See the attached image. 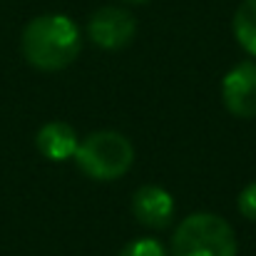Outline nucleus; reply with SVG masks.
Segmentation results:
<instances>
[{"instance_id":"1a4fd4ad","label":"nucleus","mask_w":256,"mask_h":256,"mask_svg":"<svg viewBox=\"0 0 256 256\" xmlns=\"http://www.w3.org/2000/svg\"><path fill=\"white\" fill-rule=\"evenodd\" d=\"M120 256H167V254H164V246L157 239H134L120 252Z\"/></svg>"},{"instance_id":"9b49d317","label":"nucleus","mask_w":256,"mask_h":256,"mask_svg":"<svg viewBox=\"0 0 256 256\" xmlns=\"http://www.w3.org/2000/svg\"><path fill=\"white\" fill-rule=\"evenodd\" d=\"M124 2H147V0H124Z\"/></svg>"},{"instance_id":"0eeeda50","label":"nucleus","mask_w":256,"mask_h":256,"mask_svg":"<svg viewBox=\"0 0 256 256\" xmlns=\"http://www.w3.org/2000/svg\"><path fill=\"white\" fill-rule=\"evenodd\" d=\"M35 144H38V150L45 160L65 162V160L75 157L80 140H78V132L68 122H48L45 127H40Z\"/></svg>"},{"instance_id":"6e6552de","label":"nucleus","mask_w":256,"mask_h":256,"mask_svg":"<svg viewBox=\"0 0 256 256\" xmlns=\"http://www.w3.org/2000/svg\"><path fill=\"white\" fill-rule=\"evenodd\" d=\"M234 35L239 45L256 58V0H244L234 15Z\"/></svg>"},{"instance_id":"9d476101","label":"nucleus","mask_w":256,"mask_h":256,"mask_svg":"<svg viewBox=\"0 0 256 256\" xmlns=\"http://www.w3.org/2000/svg\"><path fill=\"white\" fill-rule=\"evenodd\" d=\"M239 212L249 219V222H256V182L246 184L239 194Z\"/></svg>"},{"instance_id":"7ed1b4c3","label":"nucleus","mask_w":256,"mask_h":256,"mask_svg":"<svg viewBox=\"0 0 256 256\" xmlns=\"http://www.w3.org/2000/svg\"><path fill=\"white\" fill-rule=\"evenodd\" d=\"M75 162L90 179L112 182L130 172L134 162V147L120 132H112V130L92 132L78 144Z\"/></svg>"},{"instance_id":"f03ea898","label":"nucleus","mask_w":256,"mask_h":256,"mask_svg":"<svg viewBox=\"0 0 256 256\" xmlns=\"http://www.w3.org/2000/svg\"><path fill=\"white\" fill-rule=\"evenodd\" d=\"M236 236L226 219L209 212L189 214L172 236L174 256H236Z\"/></svg>"},{"instance_id":"20e7f679","label":"nucleus","mask_w":256,"mask_h":256,"mask_svg":"<svg viewBox=\"0 0 256 256\" xmlns=\"http://www.w3.org/2000/svg\"><path fill=\"white\" fill-rule=\"evenodd\" d=\"M87 35L102 50H122V48H127L134 40V35H137V20L124 8L107 5V8H100L90 18Z\"/></svg>"},{"instance_id":"423d86ee","label":"nucleus","mask_w":256,"mask_h":256,"mask_svg":"<svg viewBox=\"0 0 256 256\" xmlns=\"http://www.w3.org/2000/svg\"><path fill=\"white\" fill-rule=\"evenodd\" d=\"M174 199L164 186L144 184L132 196V214L147 229H164L174 216Z\"/></svg>"},{"instance_id":"f257e3e1","label":"nucleus","mask_w":256,"mask_h":256,"mask_svg":"<svg viewBox=\"0 0 256 256\" xmlns=\"http://www.w3.org/2000/svg\"><path fill=\"white\" fill-rule=\"evenodd\" d=\"M20 45L32 68L42 72H58L78 60L82 38L68 15H40L25 25Z\"/></svg>"},{"instance_id":"39448f33","label":"nucleus","mask_w":256,"mask_h":256,"mask_svg":"<svg viewBox=\"0 0 256 256\" xmlns=\"http://www.w3.org/2000/svg\"><path fill=\"white\" fill-rule=\"evenodd\" d=\"M222 97L234 117H256V62H242L232 68L222 82Z\"/></svg>"}]
</instances>
